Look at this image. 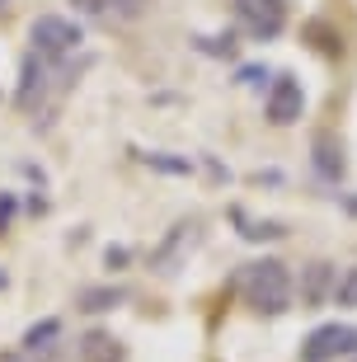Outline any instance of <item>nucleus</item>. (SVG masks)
<instances>
[{
	"instance_id": "5",
	"label": "nucleus",
	"mask_w": 357,
	"mask_h": 362,
	"mask_svg": "<svg viewBox=\"0 0 357 362\" xmlns=\"http://www.w3.org/2000/svg\"><path fill=\"white\" fill-rule=\"evenodd\" d=\"M301 108H305V90L296 76H278V81L268 85V99H264V113L273 127H291V122L301 118Z\"/></svg>"
},
{
	"instance_id": "12",
	"label": "nucleus",
	"mask_w": 357,
	"mask_h": 362,
	"mask_svg": "<svg viewBox=\"0 0 357 362\" xmlns=\"http://www.w3.org/2000/svg\"><path fill=\"white\" fill-rule=\"evenodd\" d=\"M334 306L357 310V264H353V269H344V278H334Z\"/></svg>"
},
{
	"instance_id": "18",
	"label": "nucleus",
	"mask_w": 357,
	"mask_h": 362,
	"mask_svg": "<svg viewBox=\"0 0 357 362\" xmlns=\"http://www.w3.org/2000/svg\"><path fill=\"white\" fill-rule=\"evenodd\" d=\"M5 287H10V278H5V273H0V292H5Z\"/></svg>"
},
{
	"instance_id": "17",
	"label": "nucleus",
	"mask_w": 357,
	"mask_h": 362,
	"mask_svg": "<svg viewBox=\"0 0 357 362\" xmlns=\"http://www.w3.org/2000/svg\"><path fill=\"white\" fill-rule=\"evenodd\" d=\"M80 10H85V14H99L104 5H99V0H80Z\"/></svg>"
},
{
	"instance_id": "1",
	"label": "nucleus",
	"mask_w": 357,
	"mask_h": 362,
	"mask_svg": "<svg viewBox=\"0 0 357 362\" xmlns=\"http://www.w3.org/2000/svg\"><path fill=\"white\" fill-rule=\"evenodd\" d=\"M235 292L254 315H282L291 310V273L282 259H254L235 273Z\"/></svg>"
},
{
	"instance_id": "19",
	"label": "nucleus",
	"mask_w": 357,
	"mask_h": 362,
	"mask_svg": "<svg viewBox=\"0 0 357 362\" xmlns=\"http://www.w3.org/2000/svg\"><path fill=\"white\" fill-rule=\"evenodd\" d=\"M0 5H5V0H0Z\"/></svg>"
},
{
	"instance_id": "15",
	"label": "nucleus",
	"mask_w": 357,
	"mask_h": 362,
	"mask_svg": "<svg viewBox=\"0 0 357 362\" xmlns=\"http://www.w3.org/2000/svg\"><path fill=\"white\" fill-rule=\"evenodd\" d=\"M10 221H14V193H0V235L10 230Z\"/></svg>"
},
{
	"instance_id": "9",
	"label": "nucleus",
	"mask_w": 357,
	"mask_h": 362,
	"mask_svg": "<svg viewBox=\"0 0 357 362\" xmlns=\"http://www.w3.org/2000/svg\"><path fill=\"white\" fill-rule=\"evenodd\" d=\"M122 296H127L122 287H85V292L76 296V306H80V310H90V315H99V310H113Z\"/></svg>"
},
{
	"instance_id": "11",
	"label": "nucleus",
	"mask_w": 357,
	"mask_h": 362,
	"mask_svg": "<svg viewBox=\"0 0 357 362\" xmlns=\"http://www.w3.org/2000/svg\"><path fill=\"white\" fill-rule=\"evenodd\" d=\"M141 165H151V170H160V175H193V160H174V156H165V151H146Z\"/></svg>"
},
{
	"instance_id": "10",
	"label": "nucleus",
	"mask_w": 357,
	"mask_h": 362,
	"mask_svg": "<svg viewBox=\"0 0 357 362\" xmlns=\"http://www.w3.org/2000/svg\"><path fill=\"white\" fill-rule=\"evenodd\" d=\"M235 221L245 226V230H240L245 240H278V235H287V230H282L278 221H250V216L240 212V207H235Z\"/></svg>"
},
{
	"instance_id": "7",
	"label": "nucleus",
	"mask_w": 357,
	"mask_h": 362,
	"mask_svg": "<svg viewBox=\"0 0 357 362\" xmlns=\"http://www.w3.org/2000/svg\"><path fill=\"white\" fill-rule=\"evenodd\" d=\"M315 175L324 179V184H339V179H344V146H334L329 132L315 136Z\"/></svg>"
},
{
	"instance_id": "13",
	"label": "nucleus",
	"mask_w": 357,
	"mask_h": 362,
	"mask_svg": "<svg viewBox=\"0 0 357 362\" xmlns=\"http://www.w3.org/2000/svg\"><path fill=\"white\" fill-rule=\"evenodd\" d=\"M324 282H329V264H310V282H305V301H320V296H324Z\"/></svg>"
},
{
	"instance_id": "2",
	"label": "nucleus",
	"mask_w": 357,
	"mask_h": 362,
	"mask_svg": "<svg viewBox=\"0 0 357 362\" xmlns=\"http://www.w3.org/2000/svg\"><path fill=\"white\" fill-rule=\"evenodd\" d=\"M85 33H80L76 19H62V14H38L28 24V52H38L42 62H66L76 52Z\"/></svg>"
},
{
	"instance_id": "4",
	"label": "nucleus",
	"mask_w": 357,
	"mask_h": 362,
	"mask_svg": "<svg viewBox=\"0 0 357 362\" xmlns=\"http://www.w3.org/2000/svg\"><path fill=\"white\" fill-rule=\"evenodd\" d=\"M235 24L254 42L278 38L282 24H287V0H235Z\"/></svg>"
},
{
	"instance_id": "3",
	"label": "nucleus",
	"mask_w": 357,
	"mask_h": 362,
	"mask_svg": "<svg viewBox=\"0 0 357 362\" xmlns=\"http://www.w3.org/2000/svg\"><path fill=\"white\" fill-rule=\"evenodd\" d=\"M357 353V329L353 325H320L301 339V362H339Z\"/></svg>"
},
{
	"instance_id": "8",
	"label": "nucleus",
	"mask_w": 357,
	"mask_h": 362,
	"mask_svg": "<svg viewBox=\"0 0 357 362\" xmlns=\"http://www.w3.org/2000/svg\"><path fill=\"white\" fill-rule=\"evenodd\" d=\"M80 358H85V362H122V349H118V339H113V334L90 329V334L80 339Z\"/></svg>"
},
{
	"instance_id": "6",
	"label": "nucleus",
	"mask_w": 357,
	"mask_h": 362,
	"mask_svg": "<svg viewBox=\"0 0 357 362\" xmlns=\"http://www.w3.org/2000/svg\"><path fill=\"white\" fill-rule=\"evenodd\" d=\"M47 71H52V62H42L38 52L24 57V71H19V94H14V104L19 108H33L42 99V90H47Z\"/></svg>"
},
{
	"instance_id": "16",
	"label": "nucleus",
	"mask_w": 357,
	"mask_h": 362,
	"mask_svg": "<svg viewBox=\"0 0 357 362\" xmlns=\"http://www.w3.org/2000/svg\"><path fill=\"white\" fill-rule=\"evenodd\" d=\"M235 81H240V85H264V81H268V71H264V66H240Z\"/></svg>"
},
{
	"instance_id": "14",
	"label": "nucleus",
	"mask_w": 357,
	"mask_h": 362,
	"mask_svg": "<svg viewBox=\"0 0 357 362\" xmlns=\"http://www.w3.org/2000/svg\"><path fill=\"white\" fill-rule=\"evenodd\" d=\"M108 5H113V10L122 14V19H136V14H141L146 5H151V0H108Z\"/></svg>"
}]
</instances>
